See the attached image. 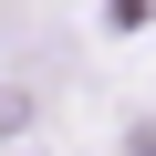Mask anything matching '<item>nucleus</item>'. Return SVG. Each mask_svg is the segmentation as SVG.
I'll use <instances>...</instances> for the list:
<instances>
[{"instance_id": "f257e3e1", "label": "nucleus", "mask_w": 156, "mask_h": 156, "mask_svg": "<svg viewBox=\"0 0 156 156\" xmlns=\"http://www.w3.org/2000/svg\"><path fill=\"white\" fill-rule=\"evenodd\" d=\"M21 125H31V94H21V83H0V135H21Z\"/></svg>"}, {"instance_id": "f03ea898", "label": "nucleus", "mask_w": 156, "mask_h": 156, "mask_svg": "<svg viewBox=\"0 0 156 156\" xmlns=\"http://www.w3.org/2000/svg\"><path fill=\"white\" fill-rule=\"evenodd\" d=\"M125 156H156V125H135V146H125Z\"/></svg>"}]
</instances>
